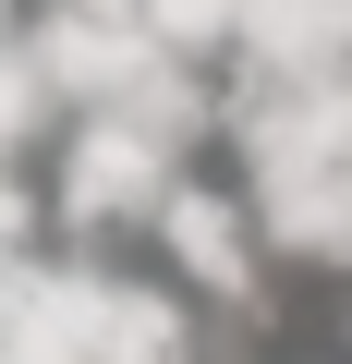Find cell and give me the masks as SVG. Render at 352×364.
I'll use <instances>...</instances> for the list:
<instances>
[{
	"label": "cell",
	"mask_w": 352,
	"mask_h": 364,
	"mask_svg": "<svg viewBox=\"0 0 352 364\" xmlns=\"http://www.w3.org/2000/svg\"><path fill=\"white\" fill-rule=\"evenodd\" d=\"M146 37H158V49H183V61L243 49V0H146Z\"/></svg>",
	"instance_id": "52a82bcc"
},
{
	"label": "cell",
	"mask_w": 352,
	"mask_h": 364,
	"mask_svg": "<svg viewBox=\"0 0 352 364\" xmlns=\"http://www.w3.org/2000/svg\"><path fill=\"white\" fill-rule=\"evenodd\" d=\"M243 61L255 73H340L352 61V0H243Z\"/></svg>",
	"instance_id": "3957f363"
},
{
	"label": "cell",
	"mask_w": 352,
	"mask_h": 364,
	"mask_svg": "<svg viewBox=\"0 0 352 364\" xmlns=\"http://www.w3.org/2000/svg\"><path fill=\"white\" fill-rule=\"evenodd\" d=\"M25 37L49 49L61 97H85V109H110V97H122V85L158 61V37H146V0H49Z\"/></svg>",
	"instance_id": "7a4b0ae2"
},
{
	"label": "cell",
	"mask_w": 352,
	"mask_h": 364,
	"mask_svg": "<svg viewBox=\"0 0 352 364\" xmlns=\"http://www.w3.org/2000/svg\"><path fill=\"white\" fill-rule=\"evenodd\" d=\"M97 364H195V316L170 304V291H110Z\"/></svg>",
	"instance_id": "5b68a950"
},
{
	"label": "cell",
	"mask_w": 352,
	"mask_h": 364,
	"mask_svg": "<svg viewBox=\"0 0 352 364\" xmlns=\"http://www.w3.org/2000/svg\"><path fill=\"white\" fill-rule=\"evenodd\" d=\"M158 243H170V267H183L195 291H219V304H243V291H255L243 207H219V195H170V207H158Z\"/></svg>",
	"instance_id": "277c9868"
},
{
	"label": "cell",
	"mask_w": 352,
	"mask_h": 364,
	"mask_svg": "<svg viewBox=\"0 0 352 364\" xmlns=\"http://www.w3.org/2000/svg\"><path fill=\"white\" fill-rule=\"evenodd\" d=\"M110 122H134V134H158V146H183V134L207 122V73H195L183 49H158V61L110 97Z\"/></svg>",
	"instance_id": "8992f818"
},
{
	"label": "cell",
	"mask_w": 352,
	"mask_h": 364,
	"mask_svg": "<svg viewBox=\"0 0 352 364\" xmlns=\"http://www.w3.org/2000/svg\"><path fill=\"white\" fill-rule=\"evenodd\" d=\"M0 97H13V122H0L13 146H37V134H49V109H61V73H49V49H37V37L13 49V73H0Z\"/></svg>",
	"instance_id": "ba28073f"
},
{
	"label": "cell",
	"mask_w": 352,
	"mask_h": 364,
	"mask_svg": "<svg viewBox=\"0 0 352 364\" xmlns=\"http://www.w3.org/2000/svg\"><path fill=\"white\" fill-rule=\"evenodd\" d=\"M170 195H183V182H170V146L134 134V122H110V109H85V134L61 146V219L110 231V219H158Z\"/></svg>",
	"instance_id": "6da1fadb"
}]
</instances>
